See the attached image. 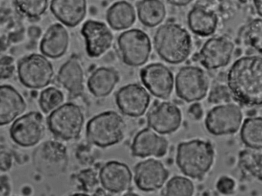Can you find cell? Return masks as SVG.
<instances>
[{
  "label": "cell",
  "instance_id": "cell-1",
  "mask_svg": "<svg viewBox=\"0 0 262 196\" xmlns=\"http://www.w3.org/2000/svg\"><path fill=\"white\" fill-rule=\"evenodd\" d=\"M227 86L232 96L247 106L262 103V58L261 54L237 59L227 73Z\"/></svg>",
  "mask_w": 262,
  "mask_h": 196
},
{
  "label": "cell",
  "instance_id": "cell-2",
  "mask_svg": "<svg viewBox=\"0 0 262 196\" xmlns=\"http://www.w3.org/2000/svg\"><path fill=\"white\" fill-rule=\"evenodd\" d=\"M153 43L158 56L172 64L187 60L192 49V39L189 32L183 25L173 21L165 22L157 29Z\"/></svg>",
  "mask_w": 262,
  "mask_h": 196
},
{
  "label": "cell",
  "instance_id": "cell-3",
  "mask_svg": "<svg viewBox=\"0 0 262 196\" xmlns=\"http://www.w3.org/2000/svg\"><path fill=\"white\" fill-rule=\"evenodd\" d=\"M214 155V147L209 141L195 139L178 144L176 161L185 176L201 179L211 169Z\"/></svg>",
  "mask_w": 262,
  "mask_h": 196
},
{
  "label": "cell",
  "instance_id": "cell-4",
  "mask_svg": "<svg viewBox=\"0 0 262 196\" xmlns=\"http://www.w3.org/2000/svg\"><path fill=\"white\" fill-rule=\"evenodd\" d=\"M126 128L122 116L114 111H106L94 116L87 122L86 138L93 145L105 148L121 142Z\"/></svg>",
  "mask_w": 262,
  "mask_h": 196
},
{
  "label": "cell",
  "instance_id": "cell-5",
  "mask_svg": "<svg viewBox=\"0 0 262 196\" xmlns=\"http://www.w3.org/2000/svg\"><path fill=\"white\" fill-rule=\"evenodd\" d=\"M85 122L84 112L76 103H63L52 111L47 119L50 132L56 138L64 141L77 139Z\"/></svg>",
  "mask_w": 262,
  "mask_h": 196
},
{
  "label": "cell",
  "instance_id": "cell-6",
  "mask_svg": "<svg viewBox=\"0 0 262 196\" xmlns=\"http://www.w3.org/2000/svg\"><path fill=\"white\" fill-rule=\"evenodd\" d=\"M117 46L123 62L132 67L145 64L152 50L149 36L145 31L138 28L121 33L117 38Z\"/></svg>",
  "mask_w": 262,
  "mask_h": 196
},
{
  "label": "cell",
  "instance_id": "cell-7",
  "mask_svg": "<svg viewBox=\"0 0 262 196\" xmlns=\"http://www.w3.org/2000/svg\"><path fill=\"white\" fill-rule=\"evenodd\" d=\"M176 93L186 102L202 100L208 93L209 79L205 70L199 66L188 65L181 68L174 78Z\"/></svg>",
  "mask_w": 262,
  "mask_h": 196
},
{
  "label": "cell",
  "instance_id": "cell-8",
  "mask_svg": "<svg viewBox=\"0 0 262 196\" xmlns=\"http://www.w3.org/2000/svg\"><path fill=\"white\" fill-rule=\"evenodd\" d=\"M18 77L25 87L40 89L48 86L54 75L53 66L42 54L32 53L22 58L17 66Z\"/></svg>",
  "mask_w": 262,
  "mask_h": 196
},
{
  "label": "cell",
  "instance_id": "cell-9",
  "mask_svg": "<svg viewBox=\"0 0 262 196\" xmlns=\"http://www.w3.org/2000/svg\"><path fill=\"white\" fill-rule=\"evenodd\" d=\"M34 164L43 175L54 177L66 172L69 156L66 145L59 140H48L35 151Z\"/></svg>",
  "mask_w": 262,
  "mask_h": 196
},
{
  "label": "cell",
  "instance_id": "cell-10",
  "mask_svg": "<svg viewBox=\"0 0 262 196\" xmlns=\"http://www.w3.org/2000/svg\"><path fill=\"white\" fill-rule=\"evenodd\" d=\"M235 50L232 39L225 35L212 36L202 45L195 58L207 70H217L227 66Z\"/></svg>",
  "mask_w": 262,
  "mask_h": 196
},
{
  "label": "cell",
  "instance_id": "cell-11",
  "mask_svg": "<svg viewBox=\"0 0 262 196\" xmlns=\"http://www.w3.org/2000/svg\"><path fill=\"white\" fill-rule=\"evenodd\" d=\"M242 120L241 107L230 102L212 107L207 113L204 122L209 133L220 136L236 133L242 125Z\"/></svg>",
  "mask_w": 262,
  "mask_h": 196
},
{
  "label": "cell",
  "instance_id": "cell-12",
  "mask_svg": "<svg viewBox=\"0 0 262 196\" xmlns=\"http://www.w3.org/2000/svg\"><path fill=\"white\" fill-rule=\"evenodd\" d=\"M12 140L25 147L38 143L45 134V124L42 114L36 111L28 113L16 119L9 130Z\"/></svg>",
  "mask_w": 262,
  "mask_h": 196
},
{
  "label": "cell",
  "instance_id": "cell-13",
  "mask_svg": "<svg viewBox=\"0 0 262 196\" xmlns=\"http://www.w3.org/2000/svg\"><path fill=\"white\" fill-rule=\"evenodd\" d=\"M116 104L124 116L138 118L147 111L150 102V96L145 87L132 83L120 88L115 96Z\"/></svg>",
  "mask_w": 262,
  "mask_h": 196
},
{
  "label": "cell",
  "instance_id": "cell-14",
  "mask_svg": "<svg viewBox=\"0 0 262 196\" xmlns=\"http://www.w3.org/2000/svg\"><path fill=\"white\" fill-rule=\"evenodd\" d=\"M139 75L142 84L153 96L162 99L170 96L174 78L172 72L166 65L151 63L142 68Z\"/></svg>",
  "mask_w": 262,
  "mask_h": 196
},
{
  "label": "cell",
  "instance_id": "cell-15",
  "mask_svg": "<svg viewBox=\"0 0 262 196\" xmlns=\"http://www.w3.org/2000/svg\"><path fill=\"white\" fill-rule=\"evenodd\" d=\"M98 175L101 187L112 194L128 191L133 182V173L129 167L119 161L106 162L100 167Z\"/></svg>",
  "mask_w": 262,
  "mask_h": 196
},
{
  "label": "cell",
  "instance_id": "cell-16",
  "mask_svg": "<svg viewBox=\"0 0 262 196\" xmlns=\"http://www.w3.org/2000/svg\"><path fill=\"white\" fill-rule=\"evenodd\" d=\"M133 181L144 192H152L161 188L169 177V171L158 160L149 158L136 164L134 168Z\"/></svg>",
  "mask_w": 262,
  "mask_h": 196
},
{
  "label": "cell",
  "instance_id": "cell-17",
  "mask_svg": "<svg viewBox=\"0 0 262 196\" xmlns=\"http://www.w3.org/2000/svg\"><path fill=\"white\" fill-rule=\"evenodd\" d=\"M182 121L181 110L176 104L170 101L155 103L146 115L148 127L161 135L176 132L181 126Z\"/></svg>",
  "mask_w": 262,
  "mask_h": 196
},
{
  "label": "cell",
  "instance_id": "cell-18",
  "mask_svg": "<svg viewBox=\"0 0 262 196\" xmlns=\"http://www.w3.org/2000/svg\"><path fill=\"white\" fill-rule=\"evenodd\" d=\"M80 32L85 41V51L91 58H98L112 46L114 36L103 22L89 19L82 26Z\"/></svg>",
  "mask_w": 262,
  "mask_h": 196
},
{
  "label": "cell",
  "instance_id": "cell-19",
  "mask_svg": "<svg viewBox=\"0 0 262 196\" xmlns=\"http://www.w3.org/2000/svg\"><path fill=\"white\" fill-rule=\"evenodd\" d=\"M168 147L167 140L148 127L141 129L135 135L130 149L132 156L135 157L161 158L166 154Z\"/></svg>",
  "mask_w": 262,
  "mask_h": 196
},
{
  "label": "cell",
  "instance_id": "cell-20",
  "mask_svg": "<svg viewBox=\"0 0 262 196\" xmlns=\"http://www.w3.org/2000/svg\"><path fill=\"white\" fill-rule=\"evenodd\" d=\"M56 80L71 97L81 95L84 90V72L80 60L76 57L67 60L60 67Z\"/></svg>",
  "mask_w": 262,
  "mask_h": 196
},
{
  "label": "cell",
  "instance_id": "cell-21",
  "mask_svg": "<svg viewBox=\"0 0 262 196\" xmlns=\"http://www.w3.org/2000/svg\"><path fill=\"white\" fill-rule=\"evenodd\" d=\"M51 13L61 24L75 27L84 19L87 12L86 0H51Z\"/></svg>",
  "mask_w": 262,
  "mask_h": 196
},
{
  "label": "cell",
  "instance_id": "cell-22",
  "mask_svg": "<svg viewBox=\"0 0 262 196\" xmlns=\"http://www.w3.org/2000/svg\"><path fill=\"white\" fill-rule=\"evenodd\" d=\"M69 45V35L64 26L58 23L51 25L44 33L39 44L42 55L51 59L62 57Z\"/></svg>",
  "mask_w": 262,
  "mask_h": 196
},
{
  "label": "cell",
  "instance_id": "cell-23",
  "mask_svg": "<svg viewBox=\"0 0 262 196\" xmlns=\"http://www.w3.org/2000/svg\"><path fill=\"white\" fill-rule=\"evenodd\" d=\"M27 104L21 94L9 84L0 85V126L7 125L26 110Z\"/></svg>",
  "mask_w": 262,
  "mask_h": 196
},
{
  "label": "cell",
  "instance_id": "cell-24",
  "mask_svg": "<svg viewBox=\"0 0 262 196\" xmlns=\"http://www.w3.org/2000/svg\"><path fill=\"white\" fill-rule=\"evenodd\" d=\"M187 21L192 33L201 37H208L215 32L219 18L213 10L203 5H197L188 12Z\"/></svg>",
  "mask_w": 262,
  "mask_h": 196
},
{
  "label": "cell",
  "instance_id": "cell-25",
  "mask_svg": "<svg viewBox=\"0 0 262 196\" xmlns=\"http://www.w3.org/2000/svg\"><path fill=\"white\" fill-rule=\"evenodd\" d=\"M119 79V74L115 70L102 67L91 74L87 81V87L94 96L105 97L112 92Z\"/></svg>",
  "mask_w": 262,
  "mask_h": 196
},
{
  "label": "cell",
  "instance_id": "cell-26",
  "mask_svg": "<svg viewBox=\"0 0 262 196\" xmlns=\"http://www.w3.org/2000/svg\"><path fill=\"white\" fill-rule=\"evenodd\" d=\"M106 19L110 27L115 30L127 29L136 21V11L128 2L123 0L117 1L107 10Z\"/></svg>",
  "mask_w": 262,
  "mask_h": 196
},
{
  "label": "cell",
  "instance_id": "cell-27",
  "mask_svg": "<svg viewBox=\"0 0 262 196\" xmlns=\"http://www.w3.org/2000/svg\"><path fill=\"white\" fill-rule=\"evenodd\" d=\"M136 8L139 21L147 27L159 26L166 15V7L161 0H141L137 3Z\"/></svg>",
  "mask_w": 262,
  "mask_h": 196
},
{
  "label": "cell",
  "instance_id": "cell-28",
  "mask_svg": "<svg viewBox=\"0 0 262 196\" xmlns=\"http://www.w3.org/2000/svg\"><path fill=\"white\" fill-rule=\"evenodd\" d=\"M240 136L247 147L262 148V118L255 116L246 118L241 126Z\"/></svg>",
  "mask_w": 262,
  "mask_h": 196
},
{
  "label": "cell",
  "instance_id": "cell-29",
  "mask_svg": "<svg viewBox=\"0 0 262 196\" xmlns=\"http://www.w3.org/2000/svg\"><path fill=\"white\" fill-rule=\"evenodd\" d=\"M261 149L247 147L238 155V164L242 171L259 181H261Z\"/></svg>",
  "mask_w": 262,
  "mask_h": 196
},
{
  "label": "cell",
  "instance_id": "cell-30",
  "mask_svg": "<svg viewBox=\"0 0 262 196\" xmlns=\"http://www.w3.org/2000/svg\"><path fill=\"white\" fill-rule=\"evenodd\" d=\"M241 38L246 45L261 53L262 20L261 17L250 21L242 30Z\"/></svg>",
  "mask_w": 262,
  "mask_h": 196
},
{
  "label": "cell",
  "instance_id": "cell-31",
  "mask_svg": "<svg viewBox=\"0 0 262 196\" xmlns=\"http://www.w3.org/2000/svg\"><path fill=\"white\" fill-rule=\"evenodd\" d=\"M194 191L193 182L188 178L176 176L170 179L161 191L162 195L191 196Z\"/></svg>",
  "mask_w": 262,
  "mask_h": 196
},
{
  "label": "cell",
  "instance_id": "cell-32",
  "mask_svg": "<svg viewBox=\"0 0 262 196\" xmlns=\"http://www.w3.org/2000/svg\"><path fill=\"white\" fill-rule=\"evenodd\" d=\"M64 94L59 89L50 86L42 90L39 95L38 103L45 114L50 113L63 103Z\"/></svg>",
  "mask_w": 262,
  "mask_h": 196
},
{
  "label": "cell",
  "instance_id": "cell-33",
  "mask_svg": "<svg viewBox=\"0 0 262 196\" xmlns=\"http://www.w3.org/2000/svg\"><path fill=\"white\" fill-rule=\"evenodd\" d=\"M18 11L30 19H37L46 11L49 0H14Z\"/></svg>",
  "mask_w": 262,
  "mask_h": 196
},
{
  "label": "cell",
  "instance_id": "cell-34",
  "mask_svg": "<svg viewBox=\"0 0 262 196\" xmlns=\"http://www.w3.org/2000/svg\"><path fill=\"white\" fill-rule=\"evenodd\" d=\"M232 98L233 97L228 86L219 84L211 90L208 100L210 103L220 104L230 102Z\"/></svg>",
  "mask_w": 262,
  "mask_h": 196
},
{
  "label": "cell",
  "instance_id": "cell-35",
  "mask_svg": "<svg viewBox=\"0 0 262 196\" xmlns=\"http://www.w3.org/2000/svg\"><path fill=\"white\" fill-rule=\"evenodd\" d=\"M16 70L14 58L7 55H0V80L11 78Z\"/></svg>",
  "mask_w": 262,
  "mask_h": 196
},
{
  "label": "cell",
  "instance_id": "cell-36",
  "mask_svg": "<svg viewBox=\"0 0 262 196\" xmlns=\"http://www.w3.org/2000/svg\"><path fill=\"white\" fill-rule=\"evenodd\" d=\"M236 186L235 181L231 177L222 176L217 180L216 188L221 193L230 194L234 192Z\"/></svg>",
  "mask_w": 262,
  "mask_h": 196
},
{
  "label": "cell",
  "instance_id": "cell-37",
  "mask_svg": "<svg viewBox=\"0 0 262 196\" xmlns=\"http://www.w3.org/2000/svg\"><path fill=\"white\" fill-rule=\"evenodd\" d=\"M189 114L195 120L201 119L203 116V110L199 102H193L188 108Z\"/></svg>",
  "mask_w": 262,
  "mask_h": 196
},
{
  "label": "cell",
  "instance_id": "cell-38",
  "mask_svg": "<svg viewBox=\"0 0 262 196\" xmlns=\"http://www.w3.org/2000/svg\"><path fill=\"white\" fill-rule=\"evenodd\" d=\"M169 4L177 6L183 7L190 4L193 0H165Z\"/></svg>",
  "mask_w": 262,
  "mask_h": 196
},
{
  "label": "cell",
  "instance_id": "cell-39",
  "mask_svg": "<svg viewBox=\"0 0 262 196\" xmlns=\"http://www.w3.org/2000/svg\"><path fill=\"white\" fill-rule=\"evenodd\" d=\"M254 9L260 17L262 14V0H252Z\"/></svg>",
  "mask_w": 262,
  "mask_h": 196
}]
</instances>
